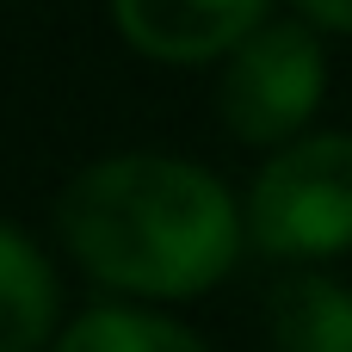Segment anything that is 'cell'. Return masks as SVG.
Here are the masks:
<instances>
[{
	"label": "cell",
	"instance_id": "3957f363",
	"mask_svg": "<svg viewBox=\"0 0 352 352\" xmlns=\"http://www.w3.org/2000/svg\"><path fill=\"white\" fill-rule=\"evenodd\" d=\"M328 93V50L309 19H266L223 56L217 118L248 148H285L309 130Z\"/></svg>",
	"mask_w": 352,
	"mask_h": 352
},
{
	"label": "cell",
	"instance_id": "6da1fadb",
	"mask_svg": "<svg viewBox=\"0 0 352 352\" xmlns=\"http://www.w3.org/2000/svg\"><path fill=\"white\" fill-rule=\"evenodd\" d=\"M56 235L87 278L124 297H204L223 285L248 241V204L179 155L130 148L80 167L56 198Z\"/></svg>",
	"mask_w": 352,
	"mask_h": 352
},
{
	"label": "cell",
	"instance_id": "277c9868",
	"mask_svg": "<svg viewBox=\"0 0 352 352\" xmlns=\"http://www.w3.org/2000/svg\"><path fill=\"white\" fill-rule=\"evenodd\" d=\"M272 19V0H111V25L148 62H217Z\"/></svg>",
	"mask_w": 352,
	"mask_h": 352
},
{
	"label": "cell",
	"instance_id": "8992f818",
	"mask_svg": "<svg viewBox=\"0 0 352 352\" xmlns=\"http://www.w3.org/2000/svg\"><path fill=\"white\" fill-rule=\"evenodd\" d=\"M62 316V285L31 235L0 223V352H43Z\"/></svg>",
	"mask_w": 352,
	"mask_h": 352
},
{
	"label": "cell",
	"instance_id": "52a82bcc",
	"mask_svg": "<svg viewBox=\"0 0 352 352\" xmlns=\"http://www.w3.org/2000/svg\"><path fill=\"white\" fill-rule=\"evenodd\" d=\"M56 352H210V346H204L192 328L167 322V316L99 303V309H87L80 322L62 328Z\"/></svg>",
	"mask_w": 352,
	"mask_h": 352
},
{
	"label": "cell",
	"instance_id": "ba28073f",
	"mask_svg": "<svg viewBox=\"0 0 352 352\" xmlns=\"http://www.w3.org/2000/svg\"><path fill=\"white\" fill-rule=\"evenodd\" d=\"M316 31H346L352 37V0H291Z\"/></svg>",
	"mask_w": 352,
	"mask_h": 352
},
{
	"label": "cell",
	"instance_id": "5b68a950",
	"mask_svg": "<svg viewBox=\"0 0 352 352\" xmlns=\"http://www.w3.org/2000/svg\"><path fill=\"white\" fill-rule=\"evenodd\" d=\"M272 352H352V291L340 278L297 266L266 291Z\"/></svg>",
	"mask_w": 352,
	"mask_h": 352
},
{
	"label": "cell",
	"instance_id": "7a4b0ae2",
	"mask_svg": "<svg viewBox=\"0 0 352 352\" xmlns=\"http://www.w3.org/2000/svg\"><path fill=\"white\" fill-rule=\"evenodd\" d=\"M248 241L272 260H334L352 248V136L303 130L248 186Z\"/></svg>",
	"mask_w": 352,
	"mask_h": 352
}]
</instances>
